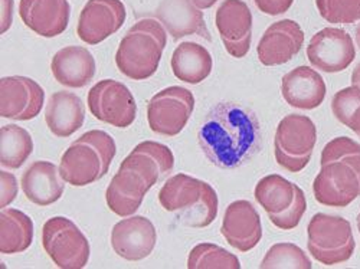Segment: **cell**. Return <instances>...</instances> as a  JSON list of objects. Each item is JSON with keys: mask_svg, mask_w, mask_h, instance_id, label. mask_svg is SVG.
Returning a JSON list of instances; mask_svg holds the SVG:
<instances>
[{"mask_svg": "<svg viewBox=\"0 0 360 269\" xmlns=\"http://www.w3.org/2000/svg\"><path fill=\"white\" fill-rule=\"evenodd\" d=\"M257 115L233 103H221L209 111L199 130V144L215 166L233 169L250 159L259 147Z\"/></svg>", "mask_w": 360, "mask_h": 269, "instance_id": "1", "label": "cell"}, {"mask_svg": "<svg viewBox=\"0 0 360 269\" xmlns=\"http://www.w3.org/2000/svg\"><path fill=\"white\" fill-rule=\"evenodd\" d=\"M173 166L174 156L167 145L156 141L137 144L107 188L110 211L122 218L136 214L146 193L172 173Z\"/></svg>", "mask_w": 360, "mask_h": 269, "instance_id": "2", "label": "cell"}, {"mask_svg": "<svg viewBox=\"0 0 360 269\" xmlns=\"http://www.w3.org/2000/svg\"><path fill=\"white\" fill-rule=\"evenodd\" d=\"M321 170L313 192L319 203L346 207L360 196V144L349 137L327 143L321 152Z\"/></svg>", "mask_w": 360, "mask_h": 269, "instance_id": "3", "label": "cell"}, {"mask_svg": "<svg viewBox=\"0 0 360 269\" xmlns=\"http://www.w3.org/2000/svg\"><path fill=\"white\" fill-rule=\"evenodd\" d=\"M159 202L167 212H176L177 221L188 228H206L218 215V195L211 185L176 174L163 185Z\"/></svg>", "mask_w": 360, "mask_h": 269, "instance_id": "4", "label": "cell"}, {"mask_svg": "<svg viewBox=\"0 0 360 269\" xmlns=\"http://www.w3.org/2000/svg\"><path fill=\"white\" fill-rule=\"evenodd\" d=\"M166 44L165 26L156 19H141L120 42L115 65L133 81L147 79L156 74Z\"/></svg>", "mask_w": 360, "mask_h": 269, "instance_id": "5", "label": "cell"}, {"mask_svg": "<svg viewBox=\"0 0 360 269\" xmlns=\"http://www.w3.org/2000/svg\"><path fill=\"white\" fill-rule=\"evenodd\" d=\"M115 152V141L108 133L91 130L68 147L59 171L64 181L75 188L96 183L108 173Z\"/></svg>", "mask_w": 360, "mask_h": 269, "instance_id": "6", "label": "cell"}, {"mask_svg": "<svg viewBox=\"0 0 360 269\" xmlns=\"http://www.w3.org/2000/svg\"><path fill=\"white\" fill-rule=\"evenodd\" d=\"M255 199L269 221L283 230L298 226L307 211L304 192L280 174H269L255 186Z\"/></svg>", "mask_w": 360, "mask_h": 269, "instance_id": "7", "label": "cell"}, {"mask_svg": "<svg viewBox=\"0 0 360 269\" xmlns=\"http://www.w3.org/2000/svg\"><path fill=\"white\" fill-rule=\"evenodd\" d=\"M307 248L316 261L333 266L347 262L354 252L350 223L342 216L317 214L307 226Z\"/></svg>", "mask_w": 360, "mask_h": 269, "instance_id": "8", "label": "cell"}, {"mask_svg": "<svg viewBox=\"0 0 360 269\" xmlns=\"http://www.w3.org/2000/svg\"><path fill=\"white\" fill-rule=\"evenodd\" d=\"M317 141V130L307 115L291 114L284 117L276 133L277 163L291 171H302L310 162Z\"/></svg>", "mask_w": 360, "mask_h": 269, "instance_id": "9", "label": "cell"}, {"mask_svg": "<svg viewBox=\"0 0 360 269\" xmlns=\"http://www.w3.org/2000/svg\"><path fill=\"white\" fill-rule=\"evenodd\" d=\"M42 245L58 268L82 269L88 263V239L72 221L64 216H55L45 222Z\"/></svg>", "mask_w": 360, "mask_h": 269, "instance_id": "10", "label": "cell"}, {"mask_svg": "<svg viewBox=\"0 0 360 269\" xmlns=\"http://www.w3.org/2000/svg\"><path fill=\"white\" fill-rule=\"evenodd\" d=\"M193 108L195 97L188 88H165L148 101V126L158 134L174 137L186 127Z\"/></svg>", "mask_w": 360, "mask_h": 269, "instance_id": "11", "label": "cell"}, {"mask_svg": "<svg viewBox=\"0 0 360 269\" xmlns=\"http://www.w3.org/2000/svg\"><path fill=\"white\" fill-rule=\"evenodd\" d=\"M88 108L100 122L117 129L130 127L137 114L130 89L114 79H103L89 89Z\"/></svg>", "mask_w": 360, "mask_h": 269, "instance_id": "12", "label": "cell"}, {"mask_svg": "<svg viewBox=\"0 0 360 269\" xmlns=\"http://www.w3.org/2000/svg\"><path fill=\"white\" fill-rule=\"evenodd\" d=\"M45 93L42 86L27 77H4L0 79V115L29 122L39 115Z\"/></svg>", "mask_w": 360, "mask_h": 269, "instance_id": "13", "label": "cell"}, {"mask_svg": "<svg viewBox=\"0 0 360 269\" xmlns=\"http://www.w3.org/2000/svg\"><path fill=\"white\" fill-rule=\"evenodd\" d=\"M310 64L320 71L335 74L342 72L354 61L356 51L352 37L338 27H326L317 32L309 46Z\"/></svg>", "mask_w": 360, "mask_h": 269, "instance_id": "14", "label": "cell"}, {"mask_svg": "<svg viewBox=\"0 0 360 269\" xmlns=\"http://www.w3.org/2000/svg\"><path fill=\"white\" fill-rule=\"evenodd\" d=\"M126 20V8L122 0H88L81 11L77 34L88 44L97 45L120 31Z\"/></svg>", "mask_w": 360, "mask_h": 269, "instance_id": "15", "label": "cell"}, {"mask_svg": "<svg viewBox=\"0 0 360 269\" xmlns=\"http://www.w3.org/2000/svg\"><path fill=\"white\" fill-rule=\"evenodd\" d=\"M215 23L226 52L233 58H244L252 39V13L248 5L244 0H224Z\"/></svg>", "mask_w": 360, "mask_h": 269, "instance_id": "16", "label": "cell"}, {"mask_svg": "<svg viewBox=\"0 0 360 269\" xmlns=\"http://www.w3.org/2000/svg\"><path fill=\"white\" fill-rule=\"evenodd\" d=\"M156 242V228L146 216H129L115 223L111 230L112 249L118 256L131 262L150 256Z\"/></svg>", "mask_w": 360, "mask_h": 269, "instance_id": "17", "label": "cell"}, {"mask_svg": "<svg viewBox=\"0 0 360 269\" xmlns=\"http://www.w3.org/2000/svg\"><path fill=\"white\" fill-rule=\"evenodd\" d=\"M304 32L295 20L284 19L274 22L264 32L257 52L259 63L265 67L287 64L302 51Z\"/></svg>", "mask_w": 360, "mask_h": 269, "instance_id": "18", "label": "cell"}, {"mask_svg": "<svg viewBox=\"0 0 360 269\" xmlns=\"http://www.w3.org/2000/svg\"><path fill=\"white\" fill-rule=\"evenodd\" d=\"M221 232L226 242L239 252L254 249L262 237L261 218L248 200H236L226 207Z\"/></svg>", "mask_w": 360, "mask_h": 269, "instance_id": "19", "label": "cell"}, {"mask_svg": "<svg viewBox=\"0 0 360 269\" xmlns=\"http://www.w3.org/2000/svg\"><path fill=\"white\" fill-rule=\"evenodd\" d=\"M68 0H20L19 15L23 23L44 38L61 35L70 22Z\"/></svg>", "mask_w": 360, "mask_h": 269, "instance_id": "20", "label": "cell"}, {"mask_svg": "<svg viewBox=\"0 0 360 269\" xmlns=\"http://www.w3.org/2000/svg\"><path fill=\"white\" fill-rule=\"evenodd\" d=\"M155 15L174 41L196 35L207 42H212L203 12L193 5L192 0H162Z\"/></svg>", "mask_w": 360, "mask_h": 269, "instance_id": "21", "label": "cell"}, {"mask_svg": "<svg viewBox=\"0 0 360 269\" xmlns=\"http://www.w3.org/2000/svg\"><path fill=\"white\" fill-rule=\"evenodd\" d=\"M281 93L294 108L314 110L326 98L327 86L321 75L310 67H297L283 77Z\"/></svg>", "mask_w": 360, "mask_h": 269, "instance_id": "22", "label": "cell"}, {"mask_svg": "<svg viewBox=\"0 0 360 269\" xmlns=\"http://www.w3.org/2000/svg\"><path fill=\"white\" fill-rule=\"evenodd\" d=\"M53 78L64 86L82 88L93 81L97 64L93 53L82 46H67L58 51L51 63Z\"/></svg>", "mask_w": 360, "mask_h": 269, "instance_id": "23", "label": "cell"}, {"mask_svg": "<svg viewBox=\"0 0 360 269\" xmlns=\"http://www.w3.org/2000/svg\"><path fill=\"white\" fill-rule=\"evenodd\" d=\"M65 181L53 163L35 162L22 174L25 196L38 206H49L61 199Z\"/></svg>", "mask_w": 360, "mask_h": 269, "instance_id": "24", "label": "cell"}, {"mask_svg": "<svg viewBox=\"0 0 360 269\" xmlns=\"http://www.w3.org/2000/svg\"><path fill=\"white\" fill-rule=\"evenodd\" d=\"M45 122L52 134L67 138L77 133L85 122V108L81 98L70 91H59L51 96Z\"/></svg>", "mask_w": 360, "mask_h": 269, "instance_id": "25", "label": "cell"}, {"mask_svg": "<svg viewBox=\"0 0 360 269\" xmlns=\"http://www.w3.org/2000/svg\"><path fill=\"white\" fill-rule=\"evenodd\" d=\"M170 65L179 81L196 85L211 75L214 61L205 46L196 42H184L174 49Z\"/></svg>", "mask_w": 360, "mask_h": 269, "instance_id": "26", "label": "cell"}, {"mask_svg": "<svg viewBox=\"0 0 360 269\" xmlns=\"http://www.w3.org/2000/svg\"><path fill=\"white\" fill-rule=\"evenodd\" d=\"M32 219L18 209H2L0 214V252L5 255L25 252L32 245Z\"/></svg>", "mask_w": 360, "mask_h": 269, "instance_id": "27", "label": "cell"}, {"mask_svg": "<svg viewBox=\"0 0 360 269\" xmlns=\"http://www.w3.org/2000/svg\"><path fill=\"white\" fill-rule=\"evenodd\" d=\"M34 152V141L29 131L8 124L0 129V163L6 169H19Z\"/></svg>", "mask_w": 360, "mask_h": 269, "instance_id": "28", "label": "cell"}, {"mask_svg": "<svg viewBox=\"0 0 360 269\" xmlns=\"http://www.w3.org/2000/svg\"><path fill=\"white\" fill-rule=\"evenodd\" d=\"M189 269H239L241 262L229 251L214 245L199 244L196 245L188 259Z\"/></svg>", "mask_w": 360, "mask_h": 269, "instance_id": "29", "label": "cell"}, {"mask_svg": "<svg viewBox=\"0 0 360 269\" xmlns=\"http://www.w3.org/2000/svg\"><path fill=\"white\" fill-rule=\"evenodd\" d=\"M313 266L306 252L294 244H276L264 256L261 269H310Z\"/></svg>", "mask_w": 360, "mask_h": 269, "instance_id": "30", "label": "cell"}, {"mask_svg": "<svg viewBox=\"0 0 360 269\" xmlns=\"http://www.w3.org/2000/svg\"><path fill=\"white\" fill-rule=\"evenodd\" d=\"M332 111L343 126L360 136V88L340 89L332 100Z\"/></svg>", "mask_w": 360, "mask_h": 269, "instance_id": "31", "label": "cell"}, {"mask_svg": "<svg viewBox=\"0 0 360 269\" xmlns=\"http://www.w3.org/2000/svg\"><path fill=\"white\" fill-rule=\"evenodd\" d=\"M316 5L328 23L350 25L360 20V0H316Z\"/></svg>", "mask_w": 360, "mask_h": 269, "instance_id": "32", "label": "cell"}, {"mask_svg": "<svg viewBox=\"0 0 360 269\" xmlns=\"http://www.w3.org/2000/svg\"><path fill=\"white\" fill-rule=\"evenodd\" d=\"M0 182H2V197H0V207H8L18 196V182L12 173L0 171Z\"/></svg>", "mask_w": 360, "mask_h": 269, "instance_id": "33", "label": "cell"}, {"mask_svg": "<svg viewBox=\"0 0 360 269\" xmlns=\"http://www.w3.org/2000/svg\"><path fill=\"white\" fill-rule=\"evenodd\" d=\"M254 2L262 13L269 16H278L288 12L291 5L294 4V0H254Z\"/></svg>", "mask_w": 360, "mask_h": 269, "instance_id": "34", "label": "cell"}, {"mask_svg": "<svg viewBox=\"0 0 360 269\" xmlns=\"http://www.w3.org/2000/svg\"><path fill=\"white\" fill-rule=\"evenodd\" d=\"M12 0H2V27L0 32L5 34L12 23Z\"/></svg>", "mask_w": 360, "mask_h": 269, "instance_id": "35", "label": "cell"}, {"mask_svg": "<svg viewBox=\"0 0 360 269\" xmlns=\"http://www.w3.org/2000/svg\"><path fill=\"white\" fill-rule=\"evenodd\" d=\"M193 2V5L196 6V8H199L200 11H203V9H209V8H212L218 0H192Z\"/></svg>", "mask_w": 360, "mask_h": 269, "instance_id": "36", "label": "cell"}, {"mask_svg": "<svg viewBox=\"0 0 360 269\" xmlns=\"http://www.w3.org/2000/svg\"><path fill=\"white\" fill-rule=\"evenodd\" d=\"M352 84H353V86L360 88V64L354 68V71L352 74Z\"/></svg>", "mask_w": 360, "mask_h": 269, "instance_id": "37", "label": "cell"}, {"mask_svg": "<svg viewBox=\"0 0 360 269\" xmlns=\"http://www.w3.org/2000/svg\"><path fill=\"white\" fill-rule=\"evenodd\" d=\"M354 38H356V42H357V46L360 48V23L357 25L356 31H354Z\"/></svg>", "mask_w": 360, "mask_h": 269, "instance_id": "38", "label": "cell"}, {"mask_svg": "<svg viewBox=\"0 0 360 269\" xmlns=\"http://www.w3.org/2000/svg\"><path fill=\"white\" fill-rule=\"evenodd\" d=\"M357 228H359V233H360V215L357 216Z\"/></svg>", "mask_w": 360, "mask_h": 269, "instance_id": "39", "label": "cell"}]
</instances>
